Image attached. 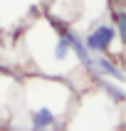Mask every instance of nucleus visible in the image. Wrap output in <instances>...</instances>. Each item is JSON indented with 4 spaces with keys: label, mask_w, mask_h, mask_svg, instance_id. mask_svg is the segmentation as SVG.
Returning a JSON list of instances; mask_svg holds the SVG:
<instances>
[{
    "label": "nucleus",
    "mask_w": 126,
    "mask_h": 131,
    "mask_svg": "<svg viewBox=\"0 0 126 131\" xmlns=\"http://www.w3.org/2000/svg\"><path fill=\"white\" fill-rule=\"evenodd\" d=\"M52 121V114L47 109H40L37 111V116H35V126H44V124H50Z\"/></svg>",
    "instance_id": "obj_2"
},
{
    "label": "nucleus",
    "mask_w": 126,
    "mask_h": 131,
    "mask_svg": "<svg viewBox=\"0 0 126 131\" xmlns=\"http://www.w3.org/2000/svg\"><path fill=\"white\" fill-rule=\"evenodd\" d=\"M111 40H114V30L111 27H99L87 37V45L91 50H106L111 45Z\"/></svg>",
    "instance_id": "obj_1"
}]
</instances>
